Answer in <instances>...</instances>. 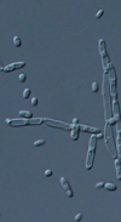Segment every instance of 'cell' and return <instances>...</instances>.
<instances>
[{"mask_svg": "<svg viewBox=\"0 0 121 222\" xmlns=\"http://www.w3.org/2000/svg\"><path fill=\"white\" fill-rule=\"evenodd\" d=\"M44 123L47 124L51 128H58V129H63V130H71L73 125L70 124H65L63 122H58V120H52V119H44Z\"/></svg>", "mask_w": 121, "mask_h": 222, "instance_id": "52a82bcc", "label": "cell"}, {"mask_svg": "<svg viewBox=\"0 0 121 222\" xmlns=\"http://www.w3.org/2000/svg\"><path fill=\"white\" fill-rule=\"evenodd\" d=\"M6 123L10 126H26V125H40L44 123V119L36 118V119H18V120H11L6 119Z\"/></svg>", "mask_w": 121, "mask_h": 222, "instance_id": "5b68a950", "label": "cell"}, {"mask_svg": "<svg viewBox=\"0 0 121 222\" xmlns=\"http://www.w3.org/2000/svg\"><path fill=\"white\" fill-rule=\"evenodd\" d=\"M77 124H79V119L75 118L74 120H73V124H71V125H77Z\"/></svg>", "mask_w": 121, "mask_h": 222, "instance_id": "f546056e", "label": "cell"}, {"mask_svg": "<svg viewBox=\"0 0 121 222\" xmlns=\"http://www.w3.org/2000/svg\"><path fill=\"white\" fill-rule=\"evenodd\" d=\"M77 126H79V130H80V131L90 132V134H92V135H95V134H99V132H101V130H99V129L90 128V126H86V125H79V124H77Z\"/></svg>", "mask_w": 121, "mask_h": 222, "instance_id": "8fae6325", "label": "cell"}, {"mask_svg": "<svg viewBox=\"0 0 121 222\" xmlns=\"http://www.w3.org/2000/svg\"><path fill=\"white\" fill-rule=\"evenodd\" d=\"M82 219V214H77L76 216H75V221H80Z\"/></svg>", "mask_w": 121, "mask_h": 222, "instance_id": "83f0119b", "label": "cell"}, {"mask_svg": "<svg viewBox=\"0 0 121 222\" xmlns=\"http://www.w3.org/2000/svg\"><path fill=\"white\" fill-rule=\"evenodd\" d=\"M103 13H104V10H99L98 12H97V15H96V17H97V18H101L102 16H103Z\"/></svg>", "mask_w": 121, "mask_h": 222, "instance_id": "cb8c5ba5", "label": "cell"}, {"mask_svg": "<svg viewBox=\"0 0 121 222\" xmlns=\"http://www.w3.org/2000/svg\"><path fill=\"white\" fill-rule=\"evenodd\" d=\"M104 188H105V189H108V191H116V188H118V187H116L114 183H105Z\"/></svg>", "mask_w": 121, "mask_h": 222, "instance_id": "2e32d148", "label": "cell"}, {"mask_svg": "<svg viewBox=\"0 0 121 222\" xmlns=\"http://www.w3.org/2000/svg\"><path fill=\"white\" fill-rule=\"evenodd\" d=\"M98 45H99V52H101V56H102V63H103V69L104 72H108L109 68H110V58H109V56L108 54H106V47H105V41L103 39H101L99 43H98Z\"/></svg>", "mask_w": 121, "mask_h": 222, "instance_id": "8992f818", "label": "cell"}, {"mask_svg": "<svg viewBox=\"0 0 121 222\" xmlns=\"http://www.w3.org/2000/svg\"><path fill=\"white\" fill-rule=\"evenodd\" d=\"M98 89H99V85H98V83H95L92 84V91H93V92H97V91H98Z\"/></svg>", "mask_w": 121, "mask_h": 222, "instance_id": "ffe728a7", "label": "cell"}, {"mask_svg": "<svg viewBox=\"0 0 121 222\" xmlns=\"http://www.w3.org/2000/svg\"><path fill=\"white\" fill-rule=\"evenodd\" d=\"M116 132H118V135H121V122L116 123Z\"/></svg>", "mask_w": 121, "mask_h": 222, "instance_id": "7402d4cb", "label": "cell"}, {"mask_svg": "<svg viewBox=\"0 0 121 222\" xmlns=\"http://www.w3.org/2000/svg\"><path fill=\"white\" fill-rule=\"evenodd\" d=\"M115 169H116V177H118V180L121 181V159H116L115 160Z\"/></svg>", "mask_w": 121, "mask_h": 222, "instance_id": "4fadbf2b", "label": "cell"}, {"mask_svg": "<svg viewBox=\"0 0 121 222\" xmlns=\"http://www.w3.org/2000/svg\"><path fill=\"white\" fill-rule=\"evenodd\" d=\"M116 143H118V157L119 159H121V135H118V137H116Z\"/></svg>", "mask_w": 121, "mask_h": 222, "instance_id": "9a60e30c", "label": "cell"}, {"mask_svg": "<svg viewBox=\"0 0 121 222\" xmlns=\"http://www.w3.org/2000/svg\"><path fill=\"white\" fill-rule=\"evenodd\" d=\"M29 96H30V89H26L23 91V98H29Z\"/></svg>", "mask_w": 121, "mask_h": 222, "instance_id": "d6986e66", "label": "cell"}, {"mask_svg": "<svg viewBox=\"0 0 121 222\" xmlns=\"http://www.w3.org/2000/svg\"><path fill=\"white\" fill-rule=\"evenodd\" d=\"M102 91H103V104H104V117L105 120H109L111 118V112H113V103H111V95H110V85L108 79V72H104L103 74V85H102Z\"/></svg>", "mask_w": 121, "mask_h": 222, "instance_id": "6da1fadb", "label": "cell"}, {"mask_svg": "<svg viewBox=\"0 0 121 222\" xmlns=\"http://www.w3.org/2000/svg\"><path fill=\"white\" fill-rule=\"evenodd\" d=\"M106 123H108L109 125H111V126H114V125H116V120H115V118H110L109 120H106Z\"/></svg>", "mask_w": 121, "mask_h": 222, "instance_id": "44dd1931", "label": "cell"}, {"mask_svg": "<svg viewBox=\"0 0 121 222\" xmlns=\"http://www.w3.org/2000/svg\"><path fill=\"white\" fill-rule=\"evenodd\" d=\"M79 132H80L79 126H77V125H73L71 134H70V136H71V138H73V141H76V140L79 138Z\"/></svg>", "mask_w": 121, "mask_h": 222, "instance_id": "7c38bea8", "label": "cell"}, {"mask_svg": "<svg viewBox=\"0 0 121 222\" xmlns=\"http://www.w3.org/2000/svg\"><path fill=\"white\" fill-rule=\"evenodd\" d=\"M24 66H26L24 62H16V63H12V64L7 66V67H3L1 70L5 72V73H9V72H12V70H16V69H21Z\"/></svg>", "mask_w": 121, "mask_h": 222, "instance_id": "ba28073f", "label": "cell"}, {"mask_svg": "<svg viewBox=\"0 0 121 222\" xmlns=\"http://www.w3.org/2000/svg\"><path fill=\"white\" fill-rule=\"evenodd\" d=\"M104 140H105V146H106L109 154L116 159L118 158V149H116L115 141H114V131L111 129V125H109L108 123L104 126Z\"/></svg>", "mask_w": 121, "mask_h": 222, "instance_id": "7a4b0ae2", "label": "cell"}, {"mask_svg": "<svg viewBox=\"0 0 121 222\" xmlns=\"http://www.w3.org/2000/svg\"><path fill=\"white\" fill-rule=\"evenodd\" d=\"M13 44H15V46L19 47V46L22 45V43H21V39H19L18 37H15V38H13Z\"/></svg>", "mask_w": 121, "mask_h": 222, "instance_id": "e0dca14e", "label": "cell"}, {"mask_svg": "<svg viewBox=\"0 0 121 222\" xmlns=\"http://www.w3.org/2000/svg\"><path fill=\"white\" fill-rule=\"evenodd\" d=\"M42 144H45V140H38V141L34 142V147H40Z\"/></svg>", "mask_w": 121, "mask_h": 222, "instance_id": "ac0fdd59", "label": "cell"}, {"mask_svg": "<svg viewBox=\"0 0 121 222\" xmlns=\"http://www.w3.org/2000/svg\"><path fill=\"white\" fill-rule=\"evenodd\" d=\"M108 79H109V85H110V95H111V98L114 100H118V83H116V73H115V69L113 64L110 66V68L108 70Z\"/></svg>", "mask_w": 121, "mask_h": 222, "instance_id": "3957f363", "label": "cell"}, {"mask_svg": "<svg viewBox=\"0 0 121 222\" xmlns=\"http://www.w3.org/2000/svg\"><path fill=\"white\" fill-rule=\"evenodd\" d=\"M61 185H62V187H63V189H64L67 197H68V198H73V191H71V188H70L69 182L67 181V178L61 177Z\"/></svg>", "mask_w": 121, "mask_h": 222, "instance_id": "9c48e42d", "label": "cell"}, {"mask_svg": "<svg viewBox=\"0 0 121 222\" xmlns=\"http://www.w3.org/2000/svg\"><path fill=\"white\" fill-rule=\"evenodd\" d=\"M104 185H105V183H103V182H98V183L96 185V188H103Z\"/></svg>", "mask_w": 121, "mask_h": 222, "instance_id": "484cf974", "label": "cell"}, {"mask_svg": "<svg viewBox=\"0 0 121 222\" xmlns=\"http://www.w3.org/2000/svg\"><path fill=\"white\" fill-rule=\"evenodd\" d=\"M52 173H53L52 170H46V171H45V176H46V177H50V176H52Z\"/></svg>", "mask_w": 121, "mask_h": 222, "instance_id": "d4e9b609", "label": "cell"}, {"mask_svg": "<svg viewBox=\"0 0 121 222\" xmlns=\"http://www.w3.org/2000/svg\"><path fill=\"white\" fill-rule=\"evenodd\" d=\"M38 101H39V100H38L36 97H34V98L32 100V106H38Z\"/></svg>", "mask_w": 121, "mask_h": 222, "instance_id": "4316f807", "label": "cell"}, {"mask_svg": "<svg viewBox=\"0 0 121 222\" xmlns=\"http://www.w3.org/2000/svg\"><path fill=\"white\" fill-rule=\"evenodd\" d=\"M19 115H21L22 118H24V119H32L33 113L29 112V110H21V112H19Z\"/></svg>", "mask_w": 121, "mask_h": 222, "instance_id": "5bb4252c", "label": "cell"}, {"mask_svg": "<svg viewBox=\"0 0 121 222\" xmlns=\"http://www.w3.org/2000/svg\"><path fill=\"white\" fill-rule=\"evenodd\" d=\"M96 136H97V140H101V138H103V137H104V135L102 134V132H99V134H97Z\"/></svg>", "mask_w": 121, "mask_h": 222, "instance_id": "f1b7e54d", "label": "cell"}, {"mask_svg": "<svg viewBox=\"0 0 121 222\" xmlns=\"http://www.w3.org/2000/svg\"><path fill=\"white\" fill-rule=\"evenodd\" d=\"M18 79H19V81H21V83H24V81L27 80V75L26 74H19Z\"/></svg>", "mask_w": 121, "mask_h": 222, "instance_id": "603a6c76", "label": "cell"}, {"mask_svg": "<svg viewBox=\"0 0 121 222\" xmlns=\"http://www.w3.org/2000/svg\"><path fill=\"white\" fill-rule=\"evenodd\" d=\"M96 146H97V136L96 134L92 135L90 138V148H89V154H87V160H86V169L90 170L92 169L95 160V154H96Z\"/></svg>", "mask_w": 121, "mask_h": 222, "instance_id": "277c9868", "label": "cell"}, {"mask_svg": "<svg viewBox=\"0 0 121 222\" xmlns=\"http://www.w3.org/2000/svg\"><path fill=\"white\" fill-rule=\"evenodd\" d=\"M113 113H114V118L116 122H121V115H120V106L118 100L113 101Z\"/></svg>", "mask_w": 121, "mask_h": 222, "instance_id": "30bf717a", "label": "cell"}]
</instances>
